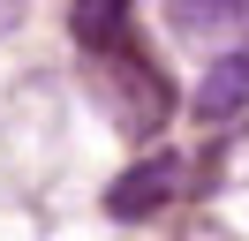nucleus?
<instances>
[{
    "instance_id": "1",
    "label": "nucleus",
    "mask_w": 249,
    "mask_h": 241,
    "mask_svg": "<svg viewBox=\"0 0 249 241\" xmlns=\"http://www.w3.org/2000/svg\"><path fill=\"white\" fill-rule=\"evenodd\" d=\"M166 196H174V158L159 151V158H136V166L106 189V211H113V219H143V211H159Z\"/></svg>"
},
{
    "instance_id": "2",
    "label": "nucleus",
    "mask_w": 249,
    "mask_h": 241,
    "mask_svg": "<svg viewBox=\"0 0 249 241\" xmlns=\"http://www.w3.org/2000/svg\"><path fill=\"white\" fill-rule=\"evenodd\" d=\"M242 105H249V45L204 68V83H196V120H212V128H219V120H234Z\"/></svg>"
},
{
    "instance_id": "3",
    "label": "nucleus",
    "mask_w": 249,
    "mask_h": 241,
    "mask_svg": "<svg viewBox=\"0 0 249 241\" xmlns=\"http://www.w3.org/2000/svg\"><path fill=\"white\" fill-rule=\"evenodd\" d=\"M166 23L181 38H219V30L249 23V0H166Z\"/></svg>"
},
{
    "instance_id": "4",
    "label": "nucleus",
    "mask_w": 249,
    "mask_h": 241,
    "mask_svg": "<svg viewBox=\"0 0 249 241\" xmlns=\"http://www.w3.org/2000/svg\"><path fill=\"white\" fill-rule=\"evenodd\" d=\"M76 38L91 53H121L128 45V0H76Z\"/></svg>"
},
{
    "instance_id": "5",
    "label": "nucleus",
    "mask_w": 249,
    "mask_h": 241,
    "mask_svg": "<svg viewBox=\"0 0 249 241\" xmlns=\"http://www.w3.org/2000/svg\"><path fill=\"white\" fill-rule=\"evenodd\" d=\"M16 15H23V0H0V30H16Z\"/></svg>"
}]
</instances>
